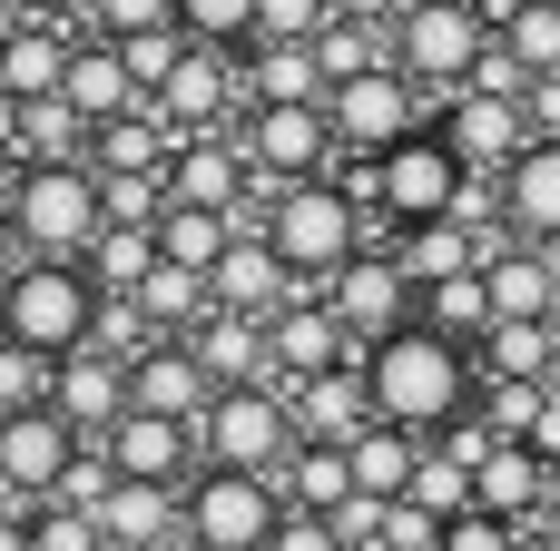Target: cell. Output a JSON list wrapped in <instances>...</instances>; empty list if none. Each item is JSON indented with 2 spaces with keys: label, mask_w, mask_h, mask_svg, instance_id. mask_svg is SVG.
Masks as SVG:
<instances>
[{
  "label": "cell",
  "mask_w": 560,
  "mask_h": 551,
  "mask_svg": "<svg viewBox=\"0 0 560 551\" xmlns=\"http://www.w3.org/2000/svg\"><path fill=\"white\" fill-rule=\"evenodd\" d=\"M364 384H374V414L384 424H404V434H453L472 404H482V355L472 345H453V335H433L423 315L404 325V335H384L374 355H364Z\"/></svg>",
  "instance_id": "6da1fadb"
},
{
  "label": "cell",
  "mask_w": 560,
  "mask_h": 551,
  "mask_svg": "<svg viewBox=\"0 0 560 551\" xmlns=\"http://www.w3.org/2000/svg\"><path fill=\"white\" fill-rule=\"evenodd\" d=\"M266 246L285 256V276H295L305 296H325V286L364 256V197H354L345 177H295V187H276Z\"/></svg>",
  "instance_id": "7a4b0ae2"
},
{
  "label": "cell",
  "mask_w": 560,
  "mask_h": 551,
  "mask_svg": "<svg viewBox=\"0 0 560 551\" xmlns=\"http://www.w3.org/2000/svg\"><path fill=\"white\" fill-rule=\"evenodd\" d=\"M89 325H98V276L69 266V256H30V266L0 286V345L39 355V365L89 355Z\"/></svg>",
  "instance_id": "3957f363"
},
{
  "label": "cell",
  "mask_w": 560,
  "mask_h": 551,
  "mask_svg": "<svg viewBox=\"0 0 560 551\" xmlns=\"http://www.w3.org/2000/svg\"><path fill=\"white\" fill-rule=\"evenodd\" d=\"M295 394L285 384H236V394H217L207 414H197V463L207 473H285L295 463Z\"/></svg>",
  "instance_id": "277c9868"
},
{
  "label": "cell",
  "mask_w": 560,
  "mask_h": 551,
  "mask_svg": "<svg viewBox=\"0 0 560 551\" xmlns=\"http://www.w3.org/2000/svg\"><path fill=\"white\" fill-rule=\"evenodd\" d=\"M98 227H108V207H98V168H20L10 177V237L30 246V256H89L98 246Z\"/></svg>",
  "instance_id": "5b68a950"
},
{
  "label": "cell",
  "mask_w": 560,
  "mask_h": 551,
  "mask_svg": "<svg viewBox=\"0 0 560 551\" xmlns=\"http://www.w3.org/2000/svg\"><path fill=\"white\" fill-rule=\"evenodd\" d=\"M492 39H502V30H492V10H443V0H413V10L394 20V69H404L423 99H463Z\"/></svg>",
  "instance_id": "8992f818"
},
{
  "label": "cell",
  "mask_w": 560,
  "mask_h": 551,
  "mask_svg": "<svg viewBox=\"0 0 560 551\" xmlns=\"http://www.w3.org/2000/svg\"><path fill=\"white\" fill-rule=\"evenodd\" d=\"M285 493L266 473H197L187 483V551H276Z\"/></svg>",
  "instance_id": "52a82bcc"
},
{
  "label": "cell",
  "mask_w": 560,
  "mask_h": 551,
  "mask_svg": "<svg viewBox=\"0 0 560 551\" xmlns=\"http://www.w3.org/2000/svg\"><path fill=\"white\" fill-rule=\"evenodd\" d=\"M463 187H472V168L453 158V138H443V128H423V138H404L394 158H374V207L394 217V237H404V227L453 217V207H463Z\"/></svg>",
  "instance_id": "ba28073f"
},
{
  "label": "cell",
  "mask_w": 560,
  "mask_h": 551,
  "mask_svg": "<svg viewBox=\"0 0 560 551\" xmlns=\"http://www.w3.org/2000/svg\"><path fill=\"white\" fill-rule=\"evenodd\" d=\"M325 118H335V148H354V158H394V148H404V138H423L443 108H433L404 69H374V79L335 89V99H325Z\"/></svg>",
  "instance_id": "9c48e42d"
},
{
  "label": "cell",
  "mask_w": 560,
  "mask_h": 551,
  "mask_svg": "<svg viewBox=\"0 0 560 551\" xmlns=\"http://www.w3.org/2000/svg\"><path fill=\"white\" fill-rule=\"evenodd\" d=\"M325 306H335V325H345V335L374 355L384 335H404V325L423 315V286L404 276V256H394V246H364V256H354V266L325 286Z\"/></svg>",
  "instance_id": "30bf717a"
},
{
  "label": "cell",
  "mask_w": 560,
  "mask_h": 551,
  "mask_svg": "<svg viewBox=\"0 0 560 551\" xmlns=\"http://www.w3.org/2000/svg\"><path fill=\"white\" fill-rule=\"evenodd\" d=\"M79 454H89V444H79L49 404L10 414V424H0V513H39V503H59V483H69Z\"/></svg>",
  "instance_id": "8fae6325"
},
{
  "label": "cell",
  "mask_w": 560,
  "mask_h": 551,
  "mask_svg": "<svg viewBox=\"0 0 560 551\" xmlns=\"http://www.w3.org/2000/svg\"><path fill=\"white\" fill-rule=\"evenodd\" d=\"M246 168L256 177H325V158H335V118L325 108H246Z\"/></svg>",
  "instance_id": "7c38bea8"
},
{
  "label": "cell",
  "mask_w": 560,
  "mask_h": 551,
  "mask_svg": "<svg viewBox=\"0 0 560 551\" xmlns=\"http://www.w3.org/2000/svg\"><path fill=\"white\" fill-rule=\"evenodd\" d=\"M266 345H276V384H285V394H295V384H315V375L364 365V345L335 325V306H325V296H295V306L266 325Z\"/></svg>",
  "instance_id": "4fadbf2b"
},
{
  "label": "cell",
  "mask_w": 560,
  "mask_h": 551,
  "mask_svg": "<svg viewBox=\"0 0 560 551\" xmlns=\"http://www.w3.org/2000/svg\"><path fill=\"white\" fill-rule=\"evenodd\" d=\"M482 286H492V325H551L560 315V256L551 246H482Z\"/></svg>",
  "instance_id": "5bb4252c"
},
{
  "label": "cell",
  "mask_w": 560,
  "mask_h": 551,
  "mask_svg": "<svg viewBox=\"0 0 560 551\" xmlns=\"http://www.w3.org/2000/svg\"><path fill=\"white\" fill-rule=\"evenodd\" d=\"M49 414L79 434V444H108L138 404H128V365H108V355H69L59 375H49Z\"/></svg>",
  "instance_id": "9a60e30c"
},
{
  "label": "cell",
  "mask_w": 560,
  "mask_h": 551,
  "mask_svg": "<svg viewBox=\"0 0 560 551\" xmlns=\"http://www.w3.org/2000/svg\"><path fill=\"white\" fill-rule=\"evenodd\" d=\"M108 463L118 483H158V493H187L207 463H197V424H167V414H128L108 434Z\"/></svg>",
  "instance_id": "2e32d148"
},
{
  "label": "cell",
  "mask_w": 560,
  "mask_h": 551,
  "mask_svg": "<svg viewBox=\"0 0 560 551\" xmlns=\"http://www.w3.org/2000/svg\"><path fill=\"white\" fill-rule=\"evenodd\" d=\"M433 128L453 138V158H463L472 177H502V168L532 148V118H522L512 99H472V89H463V99H443V118H433Z\"/></svg>",
  "instance_id": "e0dca14e"
},
{
  "label": "cell",
  "mask_w": 560,
  "mask_h": 551,
  "mask_svg": "<svg viewBox=\"0 0 560 551\" xmlns=\"http://www.w3.org/2000/svg\"><path fill=\"white\" fill-rule=\"evenodd\" d=\"M502 227L522 246H551L560 256V138H532L512 168H502Z\"/></svg>",
  "instance_id": "ac0fdd59"
},
{
  "label": "cell",
  "mask_w": 560,
  "mask_h": 551,
  "mask_svg": "<svg viewBox=\"0 0 560 551\" xmlns=\"http://www.w3.org/2000/svg\"><path fill=\"white\" fill-rule=\"evenodd\" d=\"M246 187H256V168H246L236 138H187V148L167 158V207H217V217H236Z\"/></svg>",
  "instance_id": "d6986e66"
},
{
  "label": "cell",
  "mask_w": 560,
  "mask_h": 551,
  "mask_svg": "<svg viewBox=\"0 0 560 551\" xmlns=\"http://www.w3.org/2000/svg\"><path fill=\"white\" fill-rule=\"evenodd\" d=\"M207 286H217V315H256V325H276V315H285V306L305 296V286L285 276V256L266 246V237H236V246H226V266H217Z\"/></svg>",
  "instance_id": "ffe728a7"
},
{
  "label": "cell",
  "mask_w": 560,
  "mask_h": 551,
  "mask_svg": "<svg viewBox=\"0 0 560 551\" xmlns=\"http://www.w3.org/2000/svg\"><path fill=\"white\" fill-rule=\"evenodd\" d=\"M374 424H384V414H374V384H364V365L295 384V434H305V444H335V454H354Z\"/></svg>",
  "instance_id": "44dd1931"
},
{
  "label": "cell",
  "mask_w": 560,
  "mask_h": 551,
  "mask_svg": "<svg viewBox=\"0 0 560 551\" xmlns=\"http://www.w3.org/2000/svg\"><path fill=\"white\" fill-rule=\"evenodd\" d=\"M246 99V79L226 69V49H187V69L158 89V118L177 128V138H217V118Z\"/></svg>",
  "instance_id": "7402d4cb"
},
{
  "label": "cell",
  "mask_w": 560,
  "mask_h": 551,
  "mask_svg": "<svg viewBox=\"0 0 560 551\" xmlns=\"http://www.w3.org/2000/svg\"><path fill=\"white\" fill-rule=\"evenodd\" d=\"M108 551H187V493H158V483H118L108 513H98Z\"/></svg>",
  "instance_id": "603a6c76"
},
{
  "label": "cell",
  "mask_w": 560,
  "mask_h": 551,
  "mask_svg": "<svg viewBox=\"0 0 560 551\" xmlns=\"http://www.w3.org/2000/svg\"><path fill=\"white\" fill-rule=\"evenodd\" d=\"M187 355L207 365L217 394H236V384H276V345H266L256 315H207V325L187 335Z\"/></svg>",
  "instance_id": "cb8c5ba5"
},
{
  "label": "cell",
  "mask_w": 560,
  "mask_h": 551,
  "mask_svg": "<svg viewBox=\"0 0 560 551\" xmlns=\"http://www.w3.org/2000/svg\"><path fill=\"white\" fill-rule=\"evenodd\" d=\"M128 404H138V414H167V424H197V414L217 404V384H207V365H197L187 345H158V355L128 365Z\"/></svg>",
  "instance_id": "d4e9b609"
},
{
  "label": "cell",
  "mask_w": 560,
  "mask_h": 551,
  "mask_svg": "<svg viewBox=\"0 0 560 551\" xmlns=\"http://www.w3.org/2000/svg\"><path fill=\"white\" fill-rule=\"evenodd\" d=\"M472 503L492 513V523H512V532H532L541 513H551V463L532 454V444H502L482 473H472Z\"/></svg>",
  "instance_id": "484cf974"
},
{
  "label": "cell",
  "mask_w": 560,
  "mask_h": 551,
  "mask_svg": "<svg viewBox=\"0 0 560 551\" xmlns=\"http://www.w3.org/2000/svg\"><path fill=\"white\" fill-rule=\"evenodd\" d=\"M59 99L89 118V138H98L108 118H128V108H138V79H128L118 39H79V49H69V79H59Z\"/></svg>",
  "instance_id": "4316f807"
},
{
  "label": "cell",
  "mask_w": 560,
  "mask_h": 551,
  "mask_svg": "<svg viewBox=\"0 0 560 551\" xmlns=\"http://www.w3.org/2000/svg\"><path fill=\"white\" fill-rule=\"evenodd\" d=\"M246 108H325V59L315 49H246Z\"/></svg>",
  "instance_id": "83f0119b"
},
{
  "label": "cell",
  "mask_w": 560,
  "mask_h": 551,
  "mask_svg": "<svg viewBox=\"0 0 560 551\" xmlns=\"http://www.w3.org/2000/svg\"><path fill=\"white\" fill-rule=\"evenodd\" d=\"M394 256H404V276L433 296V286H453V276H482V237L472 227H453V217H433V227H404L394 237Z\"/></svg>",
  "instance_id": "f1b7e54d"
},
{
  "label": "cell",
  "mask_w": 560,
  "mask_h": 551,
  "mask_svg": "<svg viewBox=\"0 0 560 551\" xmlns=\"http://www.w3.org/2000/svg\"><path fill=\"white\" fill-rule=\"evenodd\" d=\"M69 49H79V39H69L59 20H30V30L0 49V89H10L20 108H30V99H59V79H69Z\"/></svg>",
  "instance_id": "f546056e"
},
{
  "label": "cell",
  "mask_w": 560,
  "mask_h": 551,
  "mask_svg": "<svg viewBox=\"0 0 560 551\" xmlns=\"http://www.w3.org/2000/svg\"><path fill=\"white\" fill-rule=\"evenodd\" d=\"M276 493H285V513H345L354 503V454H335V444H295V463L276 473Z\"/></svg>",
  "instance_id": "4dcf8cb0"
},
{
  "label": "cell",
  "mask_w": 560,
  "mask_h": 551,
  "mask_svg": "<svg viewBox=\"0 0 560 551\" xmlns=\"http://www.w3.org/2000/svg\"><path fill=\"white\" fill-rule=\"evenodd\" d=\"M226 246H236V217H217V207H167V217H158V266L217 276Z\"/></svg>",
  "instance_id": "1f68e13d"
},
{
  "label": "cell",
  "mask_w": 560,
  "mask_h": 551,
  "mask_svg": "<svg viewBox=\"0 0 560 551\" xmlns=\"http://www.w3.org/2000/svg\"><path fill=\"white\" fill-rule=\"evenodd\" d=\"M413 473H423V434L374 424V434L354 444V493H364V503H404V493H413Z\"/></svg>",
  "instance_id": "d6a6232c"
},
{
  "label": "cell",
  "mask_w": 560,
  "mask_h": 551,
  "mask_svg": "<svg viewBox=\"0 0 560 551\" xmlns=\"http://www.w3.org/2000/svg\"><path fill=\"white\" fill-rule=\"evenodd\" d=\"M20 158L30 168H89V118L69 99H30L20 108Z\"/></svg>",
  "instance_id": "836d02e7"
},
{
  "label": "cell",
  "mask_w": 560,
  "mask_h": 551,
  "mask_svg": "<svg viewBox=\"0 0 560 551\" xmlns=\"http://www.w3.org/2000/svg\"><path fill=\"white\" fill-rule=\"evenodd\" d=\"M315 59H325V99H335V89L394 69V30H374V20H335V30L315 39Z\"/></svg>",
  "instance_id": "e575fe53"
},
{
  "label": "cell",
  "mask_w": 560,
  "mask_h": 551,
  "mask_svg": "<svg viewBox=\"0 0 560 551\" xmlns=\"http://www.w3.org/2000/svg\"><path fill=\"white\" fill-rule=\"evenodd\" d=\"M79 266L98 276V296H138V286L158 276V227H98V246H89Z\"/></svg>",
  "instance_id": "d590c367"
},
{
  "label": "cell",
  "mask_w": 560,
  "mask_h": 551,
  "mask_svg": "<svg viewBox=\"0 0 560 551\" xmlns=\"http://www.w3.org/2000/svg\"><path fill=\"white\" fill-rule=\"evenodd\" d=\"M560 355V325H492L482 335V384H541Z\"/></svg>",
  "instance_id": "8d00e7d4"
},
{
  "label": "cell",
  "mask_w": 560,
  "mask_h": 551,
  "mask_svg": "<svg viewBox=\"0 0 560 551\" xmlns=\"http://www.w3.org/2000/svg\"><path fill=\"white\" fill-rule=\"evenodd\" d=\"M89 168H98V177H167V168H158V108L108 118V128L89 138Z\"/></svg>",
  "instance_id": "74e56055"
},
{
  "label": "cell",
  "mask_w": 560,
  "mask_h": 551,
  "mask_svg": "<svg viewBox=\"0 0 560 551\" xmlns=\"http://www.w3.org/2000/svg\"><path fill=\"white\" fill-rule=\"evenodd\" d=\"M492 30L512 39V59H522L532 79H560V0H512Z\"/></svg>",
  "instance_id": "f35d334b"
},
{
  "label": "cell",
  "mask_w": 560,
  "mask_h": 551,
  "mask_svg": "<svg viewBox=\"0 0 560 551\" xmlns=\"http://www.w3.org/2000/svg\"><path fill=\"white\" fill-rule=\"evenodd\" d=\"M423 325L482 355V335H492V286H482V276H453V286H433V296H423Z\"/></svg>",
  "instance_id": "ab89813d"
},
{
  "label": "cell",
  "mask_w": 560,
  "mask_h": 551,
  "mask_svg": "<svg viewBox=\"0 0 560 551\" xmlns=\"http://www.w3.org/2000/svg\"><path fill=\"white\" fill-rule=\"evenodd\" d=\"M89 355H108V365H138V355H158V325L138 315V296H98V325H89Z\"/></svg>",
  "instance_id": "60d3db41"
},
{
  "label": "cell",
  "mask_w": 560,
  "mask_h": 551,
  "mask_svg": "<svg viewBox=\"0 0 560 551\" xmlns=\"http://www.w3.org/2000/svg\"><path fill=\"white\" fill-rule=\"evenodd\" d=\"M177 30L197 49H256V0H177Z\"/></svg>",
  "instance_id": "b9f144b4"
},
{
  "label": "cell",
  "mask_w": 560,
  "mask_h": 551,
  "mask_svg": "<svg viewBox=\"0 0 560 551\" xmlns=\"http://www.w3.org/2000/svg\"><path fill=\"white\" fill-rule=\"evenodd\" d=\"M187 49H197L187 30H138V39H118V59H128V79H138V99H158V89H167V79L187 69Z\"/></svg>",
  "instance_id": "7bdbcfd3"
},
{
  "label": "cell",
  "mask_w": 560,
  "mask_h": 551,
  "mask_svg": "<svg viewBox=\"0 0 560 551\" xmlns=\"http://www.w3.org/2000/svg\"><path fill=\"white\" fill-rule=\"evenodd\" d=\"M404 503H413V513H433V523L482 513V503H472V473H463V463H443L433 444H423V473H413V493H404Z\"/></svg>",
  "instance_id": "ee69618b"
},
{
  "label": "cell",
  "mask_w": 560,
  "mask_h": 551,
  "mask_svg": "<svg viewBox=\"0 0 560 551\" xmlns=\"http://www.w3.org/2000/svg\"><path fill=\"white\" fill-rule=\"evenodd\" d=\"M541 414H551V394H541V384H482V424H492L502 444H532V434H541Z\"/></svg>",
  "instance_id": "f6af8a7d"
},
{
  "label": "cell",
  "mask_w": 560,
  "mask_h": 551,
  "mask_svg": "<svg viewBox=\"0 0 560 551\" xmlns=\"http://www.w3.org/2000/svg\"><path fill=\"white\" fill-rule=\"evenodd\" d=\"M98 207H108V227H158L167 217V177H98Z\"/></svg>",
  "instance_id": "bcb514c9"
},
{
  "label": "cell",
  "mask_w": 560,
  "mask_h": 551,
  "mask_svg": "<svg viewBox=\"0 0 560 551\" xmlns=\"http://www.w3.org/2000/svg\"><path fill=\"white\" fill-rule=\"evenodd\" d=\"M30 542H39V551H108V532H98V513L39 503V513H30Z\"/></svg>",
  "instance_id": "7dc6e473"
},
{
  "label": "cell",
  "mask_w": 560,
  "mask_h": 551,
  "mask_svg": "<svg viewBox=\"0 0 560 551\" xmlns=\"http://www.w3.org/2000/svg\"><path fill=\"white\" fill-rule=\"evenodd\" d=\"M49 375H59V365H39V355L0 345V424H10V414H30V404H49Z\"/></svg>",
  "instance_id": "c3c4849f"
},
{
  "label": "cell",
  "mask_w": 560,
  "mask_h": 551,
  "mask_svg": "<svg viewBox=\"0 0 560 551\" xmlns=\"http://www.w3.org/2000/svg\"><path fill=\"white\" fill-rule=\"evenodd\" d=\"M98 39H138V30H177V0H89Z\"/></svg>",
  "instance_id": "681fc988"
},
{
  "label": "cell",
  "mask_w": 560,
  "mask_h": 551,
  "mask_svg": "<svg viewBox=\"0 0 560 551\" xmlns=\"http://www.w3.org/2000/svg\"><path fill=\"white\" fill-rule=\"evenodd\" d=\"M472 99H512V108L532 99V69L512 59V39H492V49H482V69H472Z\"/></svg>",
  "instance_id": "f907efd6"
},
{
  "label": "cell",
  "mask_w": 560,
  "mask_h": 551,
  "mask_svg": "<svg viewBox=\"0 0 560 551\" xmlns=\"http://www.w3.org/2000/svg\"><path fill=\"white\" fill-rule=\"evenodd\" d=\"M433 454H443V463H463V473H482V463L502 454V434H492V424H482V404H472L453 434H433Z\"/></svg>",
  "instance_id": "816d5d0a"
},
{
  "label": "cell",
  "mask_w": 560,
  "mask_h": 551,
  "mask_svg": "<svg viewBox=\"0 0 560 551\" xmlns=\"http://www.w3.org/2000/svg\"><path fill=\"white\" fill-rule=\"evenodd\" d=\"M443 551H522V532L492 513H463V523H443Z\"/></svg>",
  "instance_id": "f5cc1de1"
},
{
  "label": "cell",
  "mask_w": 560,
  "mask_h": 551,
  "mask_svg": "<svg viewBox=\"0 0 560 551\" xmlns=\"http://www.w3.org/2000/svg\"><path fill=\"white\" fill-rule=\"evenodd\" d=\"M276 551H345V532H335L325 513H285V532H276Z\"/></svg>",
  "instance_id": "db71d44e"
},
{
  "label": "cell",
  "mask_w": 560,
  "mask_h": 551,
  "mask_svg": "<svg viewBox=\"0 0 560 551\" xmlns=\"http://www.w3.org/2000/svg\"><path fill=\"white\" fill-rule=\"evenodd\" d=\"M522 118H532V138H560V79H532Z\"/></svg>",
  "instance_id": "11a10c76"
},
{
  "label": "cell",
  "mask_w": 560,
  "mask_h": 551,
  "mask_svg": "<svg viewBox=\"0 0 560 551\" xmlns=\"http://www.w3.org/2000/svg\"><path fill=\"white\" fill-rule=\"evenodd\" d=\"M413 0H335V20H374V30H394Z\"/></svg>",
  "instance_id": "9f6ffc18"
},
{
  "label": "cell",
  "mask_w": 560,
  "mask_h": 551,
  "mask_svg": "<svg viewBox=\"0 0 560 551\" xmlns=\"http://www.w3.org/2000/svg\"><path fill=\"white\" fill-rule=\"evenodd\" d=\"M0 551H39L30 542V513H0Z\"/></svg>",
  "instance_id": "6f0895ef"
},
{
  "label": "cell",
  "mask_w": 560,
  "mask_h": 551,
  "mask_svg": "<svg viewBox=\"0 0 560 551\" xmlns=\"http://www.w3.org/2000/svg\"><path fill=\"white\" fill-rule=\"evenodd\" d=\"M10 148H20V99L0 89V158H10Z\"/></svg>",
  "instance_id": "680465c9"
},
{
  "label": "cell",
  "mask_w": 560,
  "mask_h": 551,
  "mask_svg": "<svg viewBox=\"0 0 560 551\" xmlns=\"http://www.w3.org/2000/svg\"><path fill=\"white\" fill-rule=\"evenodd\" d=\"M20 30H30V10H20V0H0V49H10Z\"/></svg>",
  "instance_id": "91938a15"
},
{
  "label": "cell",
  "mask_w": 560,
  "mask_h": 551,
  "mask_svg": "<svg viewBox=\"0 0 560 551\" xmlns=\"http://www.w3.org/2000/svg\"><path fill=\"white\" fill-rule=\"evenodd\" d=\"M20 10H30V20H59V0H20Z\"/></svg>",
  "instance_id": "94428289"
},
{
  "label": "cell",
  "mask_w": 560,
  "mask_h": 551,
  "mask_svg": "<svg viewBox=\"0 0 560 551\" xmlns=\"http://www.w3.org/2000/svg\"><path fill=\"white\" fill-rule=\"evenodd\" d=\"M522 551H560V542H551V532H522Z\"/></svg>",
  "instance_id": "6125c7cd"
},
{
  "label": "cell",
  "mask_w": 560,
  "mask_h": 551,
  "mask_svg": "<svg viewBox=\"0 0 560 551\" xmlns=\"http://www.w3.org/2000/svg\"><path fill=\"white\" fill-rule=\"evenodd\" d=\"M541 394H551V404H560V355H551V375H541Z\"/></svg>",
  "instance_id": "be15d7a7"
},
{
  "label": "cell",
  "mask_w": 560,
  "mask_h": 551,
  "mask_svg": "<svg viewBox=\"0 0 560 551\" xmlns=\"http://www.w3.org/2000/svg\"><path fill=\"white\" fill-rule=\"evenodd\" d=\"M0 246H10V187H0Z\"/></svg>",
  "instance_id": "e7e4bbea"
},
{
  "label": "cell",
  "mask_w": 560,
  "mask_h": 551,
  "mask_svg": "<svg viewBox=\"0 0 560 551\" xmlns=\"http://www.w3.org/2000/svg\"><path fill=\"white\" fill-rule=\"evenodd\" d=\"M443 10H492V0H443Z\"/></svg>",
  "instance_id": "03108f58"
},
{
  "label": "cell",
  "mask_w": 560,
  "mask_h": 551,
  "mask_svg": "<svg viewBox=\"0 0 560 551\" xmlns=\"http://www.w3.org/2000/svg\"><path fill=\"white\" fill-rule=\"evenodd\" d=\"M551 325H560V315H551Z\"/></svg>",
  "instance_id": "003e7915"
}]
</instances>
